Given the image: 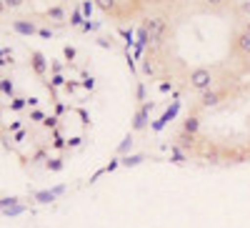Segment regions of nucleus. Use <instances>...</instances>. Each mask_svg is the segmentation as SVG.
I'll return each mask as SVG.
<instances>
[{
  "mask_svg": "<svg viewBox=\"0 0 250 228\" xmlns=\"http://www.w3.org/2000/svg\"><path fill=\"white\" fill-rule=\"evenodd\" d=\"M248 58L250 0H160L143 18V78L188 103L225 83Z\"/></svg>",
  "mask_w": 250,
  "mask_h": 228,
  "instance_id": "f257e3e1",
  "label": "nucleus"
},
{
  "mask_svg": "<svg viewBox=\"0 0 250 228\" xmlns=\"http://www.w3.org/2000/svg\"><path fill=\"white\" fill-rule=\"evenodd\" d=\"M173 143L195 163H250V58L218 88L188 103Z\"/></svg>",
  "mask_w": 250,
  "mask_h": 228,
  "instance_id": "f03ea898",
  "label": "nucleus"
},
{
  "mask_svg": "<svg viewBox=\"0 0 250 228\" xmlns=\"http://www.w3.org/2000/svg\"><path fill=\"white\" fill-rule=\"evenodd\" d=\"M160 0H93V5L113 23H135L148 15Z\"/></svg>",
  "mask_w": 250,
  "mask_h": 228,
  "instance_id": "7ed1b4c3",
  "label": "nucleus"
}]
</instances>
